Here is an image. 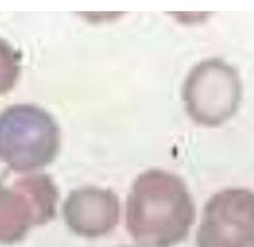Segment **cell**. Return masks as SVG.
Listing matches in <instances>:
<instances>
[{
  "mask_svg": "<svg viewBox=\"0 0 254 247\" xmlns=\"http://www.w3.org/2000/svg\"><path fill=\"white\" fill-rule=\"evenodd\" d=\"M196 208L183 179L160 169L140 174L127 200V229L139 247H174L189 236Z\"/></svg>",
  "mask_w": 254,
  "mask_h": 247,
  "instance_id": "obj_1",
  "label": "cell"
},
{
  "mask_svg": "<svg viewBox=\"0 0 254 247\" xmlns=\"http://www.w3.org/2000/svg\"><path fill=\"white\" fill-rule=\"evenodd\" d=\"M61 131L54 117L35 104H12L0 112V162L19 173L56 159Z\"/></svg>",
  "mask_w": 254,
  "mask_h": 247,
  "instance_id": "obj_2",
  "label": "cell"
},
{
  "mask_svg": "<svg viewBox=\"0 0 254 247\" xmlns=\"http://www.w3.org/2000/svg\"><path fill=\"white\" fill-rule=\"evenodd\" d=\"M243 96L237 70L221 59L196 65L183 86V101L189 117L203 127H218L232 118Z\"/></svg>",
  "mask_w": 254,
  "mask_h": 247,
  "instance_id": "obj_3",
  "label": "cell"
},
{
  "mask_svg": "<svg viewBox=\"0 0 254 247\" xmlns=\"http://www.w3.org/2000/svg\"><path fill=\"white\" fill-rule=\"evenodd\" d=\"M59 198L56 184L46 174L22 176L0 188V244L20 243L32 228L50 223Z\"/></svg>",
  "mask_w": 254,
  "mask_h": 247,
  "instance_id": "obj_4",
  "label": "cell"
},
{
  "mask_svg": "<svg viewBox=\"0 0 254 247\" xmlns=\"http://www.w3.org/2000/svg\"><path fill=\"white\" fill-rule=\"evenodd\" d=\"M197 247H254V193L230 188L212 196L203 209Z\"/></svg>",
  "mask_w": 254,
  "mask_h": 247,
  "instance_id": "obj_5",
  "label": "cell"
},
{
  "mask_svg": "<svg viewBox=\"0 0 254 247\" xmlns=\"http://www.w3.org/2000/svg\"><path fill=\"white\" fill-rule=\"evenodd\" d=\"M121 216L119 198L111 189L84 186L71 191L64 204V218L77 236L97 239L116 229Z\"/></svg>",
  "mask_w": 254,
  "mask_h": 247,
  "instance_id": "obj_6",
  "label": "cell"
},
{
  "mask_svg": "<svg viewBox=\"0 0 254 247\" xmlns=\"http://www.w3.org/2000/svg\"><path fill=\"white\" fill-rule=\"evenodd\" d=\"M21 71V54L0 37V94L14 88Z\"/></svg>",
  "mask_w": 254,
  "mask_h": 247,
  "instance_id": "obj_7",
  "label": "cell"
},
{
  "mask_svg": "<svg viewBox=\"0 0 254 247\" xmlns=\"http://www.w3.org/2000/svg\"><path fill=\"white\" fill-rule=\"evenodd\" d=\"M121 247H139V246H121Z\"/></svg>",
  "mask_w": 254,
  "mask_h": 247,
  "instance_id": "obj_8",
  "label": "cell"
}]
</instances>
